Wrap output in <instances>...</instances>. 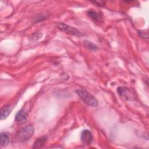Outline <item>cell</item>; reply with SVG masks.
<instances>
[{
	"instance_id": "1",
	"label": "cell",
	"mask_w": 149,
	"mask_h": 149,
	"mask_svg": "<svg viewBox=\"0 0 149 149\" xmlns=\"http://www.w3.org/2000/svg\"><path fill=\"white\" fill-rule=\"evenodd\" d=\"M76 92L80 99L86 104L94 107L98 106V100L87 90L84 89H77L76 90Z\"/></svg>"
},
{
	"instance_id": "2",
	"label": "cell",
	"mask_w": 149,
	"mask_h": 149,
	"mask_svg": "<svg viewBox=\"0 0 149 149\" xmlns=\"http://www.w3.org/2000/svg\"><path fill=\"white\" fill-rule=\"evenodd\" d=\"M34 132V127L31 125H27L21 128L16 134L17 141L23 142L29 140Z\"/></svg>"
},
{
	"instance_id": "3",
	"label": "cell",
	"mask_w": 149,
	"mask_h": 149,
	"mask_svg": "<svg viewBox=\"0 0 149 149\" xmlns=\"http://www.w3.org/2000/svg\"><path fill=\"white\" fill-rule=\"evenodd\" d=\"M116 90L118 94L126 100L131 101L134 100L135 98L134 93L131 89H129L127 87L120 86L117 88Z\"/></svg>"
},
{
	"instance_id": "4",
	"label": "cell",
	"mask_w": 149,
	"mask_h": 149,
	"mask_svg": "<svg viewBox=\"0 0 149 149\" xmlns=\"http://www.w3.org/2000/svg\"><path fill=\"white\" fill-rule=\"evenodd\" d=\"M58 27L61 31L68 34L76 36H80L81 35V33L76 28L70 26L64 23H59L58 25Z\"/></svg>"
},
{
	"instance_id": "5",
	"label": "cell",
	"mask_w": 149,
	"mask_h": 149,
	"mask_svg": "<svg viewBox=\"0 0 149 149\" xmlns=\"http://www.w3.org/2000/svg\"><path fill=\"white\" fill-rule=\"evenodd\" d=\"M81 141L84 145H89L93 141L91 132L87 129L83 130L81 133Z\"/></svg>"
},
{
	"instance_id": "6",
	"label": "cell",
	"mask_w": 149,
	"mask_h": 149,
	"mask_svg": "<svg viewBox=\"0 0 149 149\" xmlns=\"http://www.w3.org/2000/svg\"><path fill=\"white\" fill-rule=\"evenodd\" d=\"M27 113L22 109L17 112L15 116V120L20 124L24 123L27 121Z\"/></svg>"
},
{
	"instance_id": "7",
	"label": "cell",
	"mask_w": 149,
	"mask_h": 149,
	"mask_svg": "<svg viewBox=\"0 0 149 149\" xmlns=\"http://www.w3.org/2000/svg\"><path fill=\"white\" fill-rule=\"evenodd\" d=\"M12 108H13L12 107L9 105H6L2 107L1 109V112H0L1 120L5 119L11 112Z\"/></svg>"
},
{
	"instance_id": "8",
	"label": "cell",
	"mask_w": 149,
	"mask_h": 149,
	"mask_svg": "<svg viewBox=\"0 0 149 149\" xmlns=\"http://www.w3.org/2000/svg\"><path fill=\"white\" fill-rule=\"evenodd\" d=\"M0 144L2 147H6L8 145L10 141L9 134L8 132H2L0 134Z\"/></svg>"
},
{
	"instance_id": "9",
	"label": "cell",
	"mask_w": 149,
	"mask_h": 149,
	"mask_svg": "<svg viewBox=\"0 0 149 149\" xmlns=\"http://www.w3.org/2000/svg\"><path fill=\"white\" fill-rule=\"evenodd\" d=\"M87 14L89 17L94 20V21L100 22L102 20V16L101 15L93 10H89L87 12Z\"/></svg>"
},
{
	"instance_id": "10",
	"label": "cell",
	"mask_w": 149,
	"mask_h": 149,
	"mask_svg": "<svg viewBox=\"0 0 149 149\" xmlns=\"http://www.w3.org/2000/svg\"><path fill=\"white\" fill-rule=\"evenodd\" d=\"M48 137L47 136H42L38 138L35 143H34V145L33 146V148H41L47 141Z\"/></svg>"
},
{
	"instance_id": "11",
	"label": "cell",
	"mask_w": 149,
	"mask_h": 149,
	"mask_svg": "<svg viewBox=\"0 0 149 149\" xmlns=\"http://www.w3.org/2000/svg\"><path fill=\"white\" fill-rule=\"evenodd\" d=\"M83 44H84V45L88 49L90 50H95L97 49V45L94 44L93 42H92L91 41H88V40H84L83 41Z\"/></svg>"
},
{
	"instance_id": "12",
	"label": "cell",
	"mask_w": 149,
	"mask_h": 149,
	"mask_svg": "<svg viewBox=\"0 0 149 149\" xmlns=\"http://www.w3.org/2000/svg\"><path fill=\"white\" fill-rule=\"evenodd\" d=\"M42 36V34L41 33H35L34 34H32L29 37V40L31 41H36L40 39Z\"/></svg>"
},
{
	"instance_id": "13",
	"label": "cell",
	"mask_w": 149,
	"mask_h": 149,
	"mask_svg": "<svg viewBox=\"0 0 149 149\" xmlns=\"http://www.w3.org/2000/svg\"><path fill=\"white\" fill-rule=\"evenodd\" d=\"M139 35L143 38H148V30H140L138 31Z\"/></svg>"
},
{
	"instance_id": "14",
	"label": "cell",
	"mask_w": 149,
	"mask_h": 149,
	"mask_svg": "<svg viewBox=\"0 0 149 149\" xmlns=\"http://www.w3.org/2000/svg\"><path fill=\"white\" fill-rule=\"evenodd\" d=\"M34 19L36 20V22H39V21H41V20H45L46 19V17L44 16H37V17L36 18H34Z\"/></svg>"
}]
</instances>
